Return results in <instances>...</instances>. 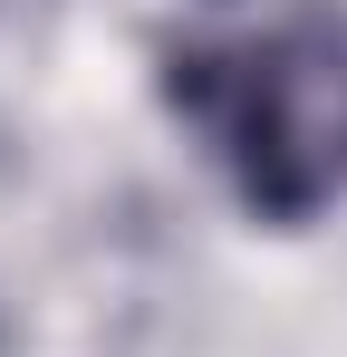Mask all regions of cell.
I'll return each instance as SVG.
<instances>
[{"instance_id":"1","label":"cell","mask_w":347,"mask_h":357,"mask_svg":"<svg viewBox=\"0 0 347 357\" xmlns=\"http://www.w3.org/2000/svg\"><path fill=\"white\" fill-rule=\"evenodd\" d=\"M174 107L203 126L251 222H318L347 203V10L309 0L251 39L174 49Z\"/></svg>"}]
</instances>
